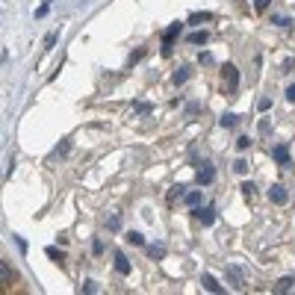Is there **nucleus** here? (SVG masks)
Listing matches in <instances>:
<instances>
[{"instance_id":"nucleus-16","label":"nucleus","mask_w":295,"mask_h":295,"mask_svg":"<svg viewBox=\"0 0 295 295\" xmlns=\"http://www.w3.org/2000/svg\"><path fill=\"white\" fill-rule=\"evenodd\" d=\"M183 201H186L189 207H201V192H186V195H183Z\"/></svg>"},{"instance_id":"nucleus-11","label":"nucleus","mask_w":295,"mask_h":295,"mask_svg":"<svg viewBox=\"0 0 295 295\" xmlns=\"http://www.w3.org/2000/svg\"><path fill=\"white\" fill-rule=\"evenodd\" d=\"M148 257H151V260H163V257H165V245H163V242L148 245Z\"/></svg>"},{"instance_id":"nucleus-27","label":"nucleus","mask_w":295,"mask_h":295,"mask_svg":"<svg viewBox=\"0 0 295 295\" xmlns=\"http://www.w3.org/2000/svg\"><path fill=\"white\" fill-rule=\"evenodd\" d=\"M198 62H201V65H213L215 59H213V53H201V56H198Z\"/></svg>"},{"instance_id":"nucleus-3","label":"nucleus","mask_w":295,"mask_h":295,"mask_svg":"<svg viewBox=\"0 0 295 295\" xmlns=\"http://www.w3.org/2000/svg\"><path fill=\"white\" fill-rule=\"evenodd\" d=\"M15 278H18V275H15V269L9 266V260H0V286H3V289H9Z\"/></svg>"},{"instance_id":"nucleus-5","label":"nucleus","mask_w":295,"mask_h":295,"mask_svg":"<svg viewBox=\"0 0 295 295\" xmlns=\"http://www.w3.org/2000/svg\"><path fill=\"white\" fill-rule=\"evenodd\" d=\"M269 201H272V204H278V207H283V204L289 201V192H286V186L275 183V186L269 189Z\"/></svg>"},{"instance_id":"nucleus-18","label":"nucleus","mask_w":295,"mask_h":295,"mask_svg":"<svg viewBox=\"0 0 295 295\" xmlns=\"http://www.w3.org/2000/svg\"><path fill=\"white\" fill-rule=\"evenodd\" d=\"M106 228H109V230H118V228H121V215L113 213V215H109V221H106Z\"/></svg>"},{"instance_id":"nucleus-4","label":"nucleus","mask_w":295,"mask_h":295,"mask_svg":"<svg viewBox=\"0 0 295 295\" xmlns=\"http://www.w3.org/2000/svg\"><path fill=\"white\" fill-rule=\"evenodd\" d=\"M192 213H195V218L201 221L204 228H210L213 221H215V210L213 207H192Z\"/></svg>"},{"instance_id":"nucleus-31","label":"nucleus","mask_w":295,"mask_h":295,"mask_svg":"<svg viewBox=\"0 0 295 295\" xmlns=\"http://www.w3.org/2000/svg\"><path fill=\"white\" fill-rule=\"evenodd\" d=\"M83 292H98V286H95V280H86V283H83Z\"/></svg>"},{"instance_id":"nucleus-30","label":"nucleus","mask_w":295,"mask_h":295,"mask_svg":"<svg viewBox=\"0 0 295 295\" xmlns=\"http://www.w3.org/2000/svg\"><path fill=\"white\" fill-rule=\"evenodd\" d=\"M136 113H151V103H142V100H139V103H136Z\"/></svg>"},{"instance_id":"nucleus-21","label":"nucleus","mask_w":295,"mask_h":295,"mask_svg":"<svg viewBox=\"0 0 295 295\" xmlns=\"http://www.w3.org/2000/svg\"><path fill=\"white\" fill-rule=\"evenodd\" d=\"M127 239H130L133 245H145V236H142V233H136V230H130V233H127Z\"/></svg>"},{"instance_id":"nucleus-1","label":"nucleus","mask_w":295,"mask_h":295,"mask_svg":"<svg viewBox=\"0 0 295 295\" xmlns=\"http://www.w3.org/2000/svg\"><path fill=\"white\" fill-rule=\"evenodd\" d=\"M183 33V24L177 21V24H171V27H165V33H163V56H171V45H174V39Z\"/></svg>"},{"instance_id":"nucleus-15","label":"nucleus","mask_w":295,"mask_h":295,"mask_svg":"<svg viewBox=\"0 0 295 295\" xmlns=\"http://www.w3.org/2000/svg\"><path fill=\"white\" fill-rule=\"evenodd\" d=\"M207 39H210V35H207V33L201 30V33H192L186 42H189V45H207Z\"/></svg>"},{"instance_id":"nucleus-33","label":"nucleus","mask_w":295,"mask_h":295,"mask_svg":"<svg viewBox=\"0 0 295 295\" xmlns=\"http://www.w3.org/2000/svg\"><path fill=\"white\" fill-rule=\"evenodd\" d=\"M286 100H292V103H295V86H289V89H286Z\"/></svg>"},{"instance_id":"nucleus-2","label":"nucleus","mask_w":295,"mask_h":295,"mask_svg":"<svg viewBox=\"0 0 295 295\" xmlns=\"http://www.w3.org/2000/svg\"><path fill=\"white\" fill-rule=\"evenodd\" d=\"M221 77H225V89L233 95L236 89H239V71H236V65H225V68H221Z\"/></svg>"},{"instance_id":"nucleus-7","label":"nucleus","mask_w":295,"mask_h":295,"mask_svg":"<svg viewBox=\"0 0 295 295\" xmlns=\"http://www.w3.org/2000/svg\"><path fill=\"white\" fill-rule=\"evenodd\" d=\"M272 160H275V163H280V165H289V148H286V145L272 148Z\"/></svg>"},{"instance_id":"nucleus-26","label":"nucleus","mask_w":295,"mask_h":295,"mask_svg":"<svg viewBox=\"0 0 295 295\" xmlns=\"http://www.w3.org/2000/svg\"><path fill=\"white\" fill-rule=\"evenodd\" d=\"M272 21H275V24H278V27H289V18H286V15H275V18H272Z\"/></svg>"},{"instance_id":"nucleus-24","label":"nucleus","mask_w":295,"mask_h":295,"mask_svg":"<svg viewBox=\"0 0 295 295\" xmlns=\"http://www.w3.org/2000/svg\"><path fill=\"white\" fill-rule=\"evenodd\" d=\"M254 189H257L254 183H242V195H245V198H254Z\"/></svg>"},{"instance_id":"nucleus-13","label":"nucleus","mask_w":295,"mask_h":295,"mask_svg":"<svg viewBox=\"0 0 295 295\" xmlns=\"http://www.w3.org/2000/svg\"><path fill=\"white\" fill-rule=\"evenodd\" d=\"M292 283H295V278H280V280L275 283V292H289Z\"/></svg>"},{"instance_id":"nucleus-23","label":"nucleus","mask_w":295,"mask_h":295,"mask_svg":"<svg viewBox=\"0 0 295 295\" xmlns=\"http://www.w3.org/2000/svg\"><path fill=\"white\" fill-rule=\"evenodd\" d=\"M233 171H236V174H245V171H248V163H245V160H236V163H233Z\"/></svg>"},{"instance_id":"nucleus-20","label":"nucleus","mask_w":295,"mask_h":295,"mask_svg":"<svg viewBox=\"0 0 295 295\" xmlns=\"http://www.w3.org/2000/svg\"><path fill=\"white\" fill-rule=\"evenodd\" d=\"M210 18H213L210 12H195V15L189 18V24H201V21H210Z\"/></svg>"},{"instance_id":"nucleus-22","label":"nucleus","mask_w":295,"mask_h":295,"mask_svg":"<svg viewBox=\"0 0 295 295\" xmlns=\"http://www.w3.org/2000/svg\"><path fill=\"white\" fill-rule=\"evenodd\" d=\"M269 6H272V0H254V9L257 12H266Z\"/></svg>"},{"instance_id":"nucleus-28","label":"nucleus","mask_w":295,"mask_h":295,"mask_svg":"<svg viewBox=\"0 0 295 295\" xmlns=\"http://www.w3.org/2000/svg\"><path fill=\"white\" fill-rule=\"evenodd\" d=\"M92 254H103V242H100V239L92 242Z\"/></svg>"},{"instance_id":"nucleus-14","label":"nucleus","mask_w":295,"mask_h":295,"mask_svg":"<svg viewBox=\"0 0 295 295\" xmlns=\"http://www.w3.org/2000/svg\"><path fill=\"white\" fill-rule=\"evenodd\" d=\"M236 121H239V115H233V113H225V115L218 118L221 127H236Z\"/></svg>"},{"instance_id":"nucleus-10","label":"nucleus","mask_w":295,"mask_h":295,"mask_svg":"<svg viewBox=\"0 0 295 295\" xmlns=\"http://www.w3.org/2000/svg\"><path fill=\"white\" fill-rule=\"evenodd\" d=\"M189 74H192V71H189V65H180V68L174 71V77H171V80H174V86H183V83L189 80Z\"/></svg>"},{"instance_id":"nucleus-29","label":"nucleus","mask_w":295,"mask_h":295,"mask_svg":"<svg viewBox=\"0 0 295 295\" xmlns=\"http://www.w3.org/2000/svg\"><path fill=\"white\" fill-rule=\"evenodd\" d=\"M269 106H272V100H269V98H263L260 103H257V109H260V113H266V109H269Z\"/></svg>"},{"instance_id":"nucleus-32","label":"nucleus","mask_w":295,"mask_h":295,"mask_svg":"<svg viewBox=\"0 0 295 295\" xmlns=\"http://www.w3.org/2000/svg\"><path fill=\"white\" fill-rule=\"evenodd\" d=\"M142 56H145V50H136V53H133V56H130V65H136V62H139V59H142Z\"/></svg>"},{"instance_id":"nucleus-34","label":"nucleus","mask_w":295,"mask_h":295,"mask_svg":"<svg viewBox=\"0 0 295 295\" xmlns=\"http://www.w3.org/2000/svg\"><path fill=\"white\" fill-rule=\"evenodd\" d=\"M45 3H50V0H45Z\"/></svg>"},{"instance_id":"nucleus-9","label":"nucleus","mask_w":295,"mask_h":295,"mask_svg":"<svg viewBox=\"0 0 295 295\" xmlns=\"http://www.w3.org/2000/svg\"><path fill=\"white\" fill-rule=\"evenodd\" d=\"M201 283H204V289H207V292H215V295H218V292H225V286H221L213 275H201Z\"/></svg>"},{"instance_id":"nucleus-17","label":"nucleus","mask_w":295,"mask_h":295,"mask_svg":"<svg viewBox=\"0 0 295 295\" xmlns=\"http://www.w3.org/2000/svg\"><path fill=\"white\" fill-rule=\"evenodd\" d=\"M71 151V139H62V145H56V151H53V157H65Z\"/></svg>"},{"instance_id":"nucleus-25","label":"nucleus","mask_w":295,"mask_h":295,"mask_svg":"<svg viewBox=\"0 0 295 295\" xmlns=\"http://www.w3.org/2000/svg\"><path fill=\"white\" fill-rule=\"evenodd\" d=\"M248 145H251V139H248V136H239V139H236V148H239V151H245Z\"/></svg>"},{"instance_id":"nucleus-6","label":"nucleus","mask_w":295,"mask_h":295,"mask_svg":"<svg viewBox=\"0 0 295 295\" xmlns=\"http://www.w3.org/2000/svg\"><path fill=\"white\" fill-rule=\"evenodd\" d=\"M195 180L201 183V186H207V183H213V180H215V168L204 163V168H198V177H195Z\"/></svg>"},{"instance_id":"nucleus-19","label":"nucleus","mask_w":295,"mask_h":295,"mask_svg":"<svg viewBox=\"0 0 295 295\" xmlns=\"http://www.w3.org/2000/svg\"><path fill=\"white\" fill-rule=\"evenodd\" d=\"M228 272H230V278H233V283H236V286H245V280H242V272H239L236 266H230Z\"/></svg>"},{"instance_id":"nucleus-12","label":"nucleus","mask_w":295,"mask_h":295,"mask_svg":"<svg viewBox=\"0 0 295 295\" xmlns=\"http://www.w3.org/2000/svg\"><path fill=\"white\" fill-rule=\"evenodd\" d=\"M45 254L50 257V260H53V263H59V266H65V254H62V251H56L53 245H50V248H45Z\"/></svg>"},{"instance_id":"nucleus-8","label":"nucleus","mask_w":295,"mask_h":295,"mask_svg":"<svg viewBox=\"0 0 295 295\" xmlns=\"http://www.w3.org/2000/svg\"><path fill=\"white\" fill-rule=\"evenodd\" d=\"M130 260H127V254H121V251H115V272L118 275H130Z\"/></svg>"}]
</instances>
